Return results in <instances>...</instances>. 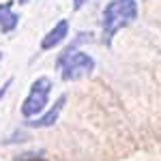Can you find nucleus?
Segmentation results:
<instances>
[{
	"label": "nucleus",
	"mask_w": 161,
	"mask_h": 161,
	"mask_svg": "<svg viewBox=\"0 0 161 161\" xmlns=\"http://www.w3.org/2000/svg\"><path fill=\"white\" fill-rule=\"evenodd\" d=\"M52 80L41 75L37 77L32 84H30V90H28V97L22 103V116L32 120V118H39V114L45 110L47 101H50V92H52Z\"/></svg>",
	"instance_id": "obj_3"
},
{
	"label": "nucleus",
	"mask_w": 161,
	"mask_h": 161,
	"mask_svg": "<svg viewBox=\"0 0 161 161\" xmlns=\"http://www.w3.org/2000/svg\"><path fill=\"white\" fill-rule=\"evenodd\" d=\"M86 2H88V0H73V9H75V11H80Z\"/></svg>",
	"instance_id": "obj_8"
},
{
	"label": "nucleus",
	"mask_w": 161,
	"mask_h": 161,
	"mask_svg": "<svg viewBox=\"0 0 161 161\" xmlns=\"http://www.w3.org/2000/svg\"><path fill=\"white\" fill-rule=\"evenodd\" d=\"M67 37H69V19H60L45 37L41 39V50L43 52L45 50H54V47L60 45Z\"/></svg>",
	"instance_id": "obj_5"
},
{
	"label": "nucleus",
	"mask_w": 161,
	"mask_h": 161,
	"mask_svg": "<svg viewBox=\"0 0 161 161\" xmlns=\"http://www.w3.org/2000/svg\"><path fill=\"white\" fill-rule=\"evenodd\" d=\"M56 67L60 69L64 82H75L80 77H86L95 71L97 62L86 52H62L56 60Z\"/></svg>",
	"instance_id": "obj_2"
},
{
	"label": "nucleus",
	"mask_w": 161,
	"mask_h": 161,
	"mask_svg": "<svg viewBox=\"0 0 161 161\" xmlns=\"http://www.w3.org/2000/svg\"><path fill=\"white\" fill-rule=\"evenodd\" d=\"M19 24V15L13 13V2H2L0 4V30L4 35L13 32Z\"/></svg>",
	"instance_id": "obj_6"
},
{
	"label": "nucleus",
	"mask_w": 161,
	"mask_h": 161,
	"mask_svg": "<svg viewBox=\"0 0 161 161\" xmlns=\"http://www.w3.org/2000/svg\"><path fill=\"white\" fill-rule=\"evenodd\" d=\"M26 161H43V159H26Z\"/></svg>",
	"instance_id": "obj_9"
},
{
	"label": "nucleus",
	"mask_w": 161,
	"mask_h": 161,
	"mask_svg": "<svg viewBox=\"0 0 161 161\" xmlns=\"http://www.w3.org/2000/svg\"><path fill=\"white\" fill-rule=\"evenodd\" d=\"M11 84H13V77H9V80H7V82H4V84L0 86V101L4 99V95H7V90L11 88Z\"/></svg>",
	"instance_id": "obj_7"
},
{
	"label": "nucleus",
	"mask_w": 161,
	"mask_h": 161,
	"mask_svg": "<svg viewBox=\"0 0 161 161\" xmlns=\"http://www.w3.org/2000/svg\"><path fill=\"white\" fill-rule=\"evenodd\" d=\"M0 60H2V52H0Z\"/></svg>",
	"instance_id": "obj_11"
},
{
	"label": "nucleus",
	"mask_w": 161,
	"mask_h": 161,
	"mask_svg": "<svg viewBox=\"0 0 161 161\" xmlns=\"http://www.w3.org/2000/svg\"><path fill=\"white\" fill-rule=\"evenodd\" d=\"M137 19V0H112L101 13V41L112 47L114 35Z\"/></svg>",
	"instance_id": "obj_1"
},
{
	"label": "nucleus",
	"mask_w": 161,
	"mask_h": 161,
	"mask_svg": "<svg viewBox=\"0 0 161 161\" xmlns=\"http://www.w3.org/2000/svg\"><path fill=\"white\" fill-rule=\"evenodd\" d=\"M64 103H67V95H60V97L56 99V103H54V105H52V108L45 112L43 116L28 120V123H26V127H30V129H45V127H52V125L58 120L62 108H64Z\"/></svg>",
	"instance_id": "obj_4"
},
{
	"label": "nucleus",
	"mask_w": 161,
	"mask_h": 161,
	"mask_svg": "<svg viewBox=\"0 0 161 161\" xmlns=\"http://www.w3.org/2000/svg\"><path fill=\"white\" fill-rule=\"evenodd\" d=\"M26 2H28V0H19V4H26Z\"/></svg>",
	"instance_id": "obj_10"
}]
</instances>
